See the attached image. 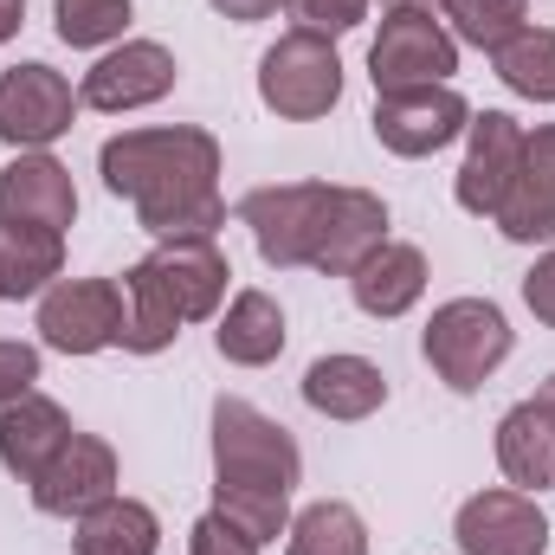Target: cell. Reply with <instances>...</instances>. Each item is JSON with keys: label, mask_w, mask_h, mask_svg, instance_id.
<instances>
[{"label": "cell", "mask_w": 555, "mask_h": 555, "mask_svg": "<svg viewBox=\"0 0 555 555\" xmlns=\"http://www.w3.org/2000/svg\"><path fill=\"white\" fill-rule=\"evenodd\" d=\"M104 188L117 201H130L142 233L162 240H214L227 227V201H220V142L194 124H168V130H124L98 149Z\"/></svg>", "instance_id": "6da1fadb"}, {"label": "cell", "mask_w": 555, "mask_h": 555, "mask_svg": "<svg viewBox=\"0 0 555 555\" xmlns=\"http://www.w3.org/2000/svg\"><path fill=\"white\" fill-rule=\"evenodd\" d=\"M240 227H253L259 259L278 272L310 266L323 278H349L375 246H388V201L369 188L278 181L240 201Z\"/></svg>", "instance_id": "7a4b0ae2"}, {"label": "cell", "mask_w": 555, "mask_h": 555, "mask_svg": "<svg viewBox=\"0 0 555 555\" xmlns=\"http://www.w3.org/2000/svg\"><path fill=\"white\" fill-rule=\"evenodd\" d=\"M304 478L297 439L240 395L214 401V517H227L246 543H278L291 530V491Z\"/></svg>", "instance_id": "3957f363"}, {"label": "cell", "mask_w": 555, "mask_h": 555, "mask_svg": "<svg viewBox=\"0 0 555 555\" xmlns=\"http://www.w3.org/2000/svg\"><path fill=\"white\" fill-rule=\"evenodd\" d=\"M420 356L452 395H478L511 356V323H504V310L491 297H452V304H439L426 317Z\"/></svg>", "instance_id": "277c9868"}, {"label": "cell", "mask_w": 555, "mask_h": 555, "mask_svg": "<svg viewBox=\"0 0 555 555\" xmlns=\"http://www.w3.org/2000/svg\"><path fill=\"white\" fill-rule=\"evenodd\" d=\"M259 104L284 124H317L343 104V59L317 33H284L259 59Z\"/></svg>", "instance_id": "5b68a950"}, {"label": "cell", "mask_w": 555, "mask_h": 555, "mask_svg": "<svg viewBox=\"0 0 555 555\" xmlns=\"http://www.w3.org/2000/svg\"><path fill=\"white\" fill-rule=\"evenodd\" d=\"M124 323H130V304H124V284L117 278H59L39 297V343L59 349V356L117 349L124 343Z\"/></svg>", "instance_id": "8992f818"}, {"label": "cell", "mask_w": 555, "mask_h": 555, "mask_svg": "<svg viewBox=\"0 0 555 555\" xmlns=\"http://www.w3.org/2000/svg\"><path fill=\"white\" fill-rule=\"evenodd\" d=\"M459 72V39L433 13H382V33L369 46V78L375 91H414V85H452Z\"/></svg>", "instance_id": "52a82bcc"}, {"label": "cell", "mask_w": 555, "mask_h": 555, "mask_svg": "<svg viewBox=\"0 0 555 555\" xmlns=\"http://www.w3.org/2000/svg\"><path fill=\"white\" fill-rule=\"evenodd\" d=\"M375 142L388 149V155H439L446 142L465 137V124H472V104L452 91V85H414V91H375Z\"/></svg>", "instance_id": "ba28073f"}, {"label": "cell", "mask_w": 555, "mask_h": 555, "mask_svg": "<svg viewBox=\"0 0 555 555\" xmlns=\"http://www.w3.org/2000/svg\"><path fill=\"white\" fill-rule=\"evenodd\" d=\"M78 117V91L65 72L26 59L13 72H0V142L13 149H52Z\"/></svg>", "instance_id": "9c48e42d"}, {"label": "cell", "mask_w": 555, "mask_h": 555, "mask_svg": "<svg viewBox=\"0 0 555 555\" xmlns=\"http://www.w3.org/2000/svg\"><path fill=\"white\" fill-rule=\"evenodd\" d=\"M452 543L465 555H543L550 550V517H543V504L530 491L491 485V491H478V498L459 504Z\"/></svg>", "instance_id": "30bf717a"}, {"label": "cell", "mask_w": 555, "mask_h": 555, "mask_svg": "<svg viewBox=\"0 0 555 555\" xmlns=\"http://www.w3.org/2000/svg\"><path fill=\"white\" fill-rule=\"evenodd\" d=\"M175 78H181V65L162 39H124L117 52H104L85 72L78 104H91L104 117H124V111H142V104H162L175 91Z\"/></svg>", "instance_id": "8fae6325"}, {"label": "cell", "mask_w": 555, "mask_h": 555, "mask_svg": "<svg viewBox=\"0 0 555 555\" xmlns=\"http://www.w3.org/2000/svg\"><path fill=\"white\" fill-rule=\"evenodd\" d=\"M517 162H524V124L511 111H478L465 124V162H459V181H452L459 207L478 214V220H498Z\"/></svg>", "instance_id": "7c38bea8"}, {"label": "cell", "mask_w": 555, "mask_h": 555, "mask_svg": "<svg viewBox=\"0 0 555 555\" xmlns=\"http://www.w3.org/2000/svg\"><path fill=\"white\" fill-rule=\"evenodd\" d=\"M26 491H33V504L46 517H85V511H98L104 498H117V452H111V439L72 433Z\"/></svg>", "instance_id": "4fadbf2b"}, {"label": "cell", "mask_w": 555, "mask_h": 555, "mask_svg": "<svg viewBox=\"0 0 555 555\" xmlns=\"http://www.w3.org/2000/svg\"><path fill=\"white\" fill-rule=\"evenodd\" d=\"M0 220H7V227H46V233H65V227L78 220L72 168L52 162L46 149H20V155L0 168Z\"/></svg>", "instance_id": "5bb4252c"}, {"label": "cell", "mask_w": 555, "mask_h": 555, "mask_svg": "<svg viewBox=\"0 0 555 555\" xmlns=\"http://www.w3.org/2000/svg\"><path fill=\"white\" fill-rule=\"evenodd\" d=\"M498 233L511 246H550L555 240V124L524 130V162H517L511 194L498 207Z\"/></svg>", "instance_id": "9a60e30c"}, {"label": "cell", "mask_w": 555, "mask_h": 555, "mask_svg": "<svg viewBox=\"0 0 555 555\" xmlns=\"http://www.w3.org/2000/svg\"><path fill=\"white\" fill-rule=\"evenodd\" d=\"M78 426H72V414L52 401V395H20V401H7L0 408V465L20 478V485H33L39 472H46V459L72 439Z\"/></svg>", "instance_id": "2e32d148"}, {"label": "cell", "mask_w": 555, "mask_h": 555, "mask_svg": "<svg viewBox=\"0 0 555 555\" xmlns=\"http://www.w3.org/2000/svg\"><path fill=\"white\" fill-rule=\"evenodd\" d=\"M304 408L323 420H369L388 408V375L369 356H317L304 369Z\"/></svg>", "instance_id": "e0dca14e"}, {"label": "cell", "mask_w": 555, "mask_h": 555, "mask_svg": "<svg viewBox=\"0 0 555 555\" xmlns=\"http://www.w3.org/2000/svg\"><path fill=\"white\" fill-rule=\"evenodd\" d=\"M349 297H356V310H369V317H408L420 297H426V253L408 246V240H388V246H375L356 272H349Z\"/></svg>", "instance_id": "ac0fdd59"}, {"label": "cell", "mask_w": 555, "mask_h": 555, "mask_svg": "<svg viewBox=\"0 0 555 555\" xmlns=\"http://www.w3.org/2000/svg\"><path fill=\"white\" fill-rule=\"evenodd\" d=\"M498 465L517 491H550L555 485V408L537 401H517L511 414L498 420Z\"/></svg>", "instance_id": "d6986e66"}, {"label": "cell", "mask_w": 555, "mask_h": 555, "mask_svg": "<svg viewBox=\"0 0 555 555\" xmlns=\"http://www.w3.org/2000/svg\"><path fill=\"white\" fill-rule=\"evenodd\" d=\"M149 259H155V272L168 278V291H175L188 323H201V317H214L227 304V278L233 272H227V253L214 240H162Z\"/></svg>", "instance_id": "ffe728a7"}, {"label": "cell", "mask_w": 555, "mask_h": 555, "mask_svg": "<svg viewBox=\"0 0 555 555\" xmlns=\"http://www.w3.org/2000/svg\"><path fill=\"white\" fill-rule=\"evenodd\" d=\"M284 310H278L272 291H240L233 304H227V317H220V330H214V349L233 362V369H266L284 356Z\"/></svg>", "instance_id": "44dd1931"}, {"label": "cell", "mask_w": 555, "mask_h": 555, "mask_svg": "<svg viewBox=\"0 0 555 555\" xmlns=\"http://www.w3.org/2000/svg\"><path fill=\"white\" fill-rule=\"evenodd\" d=\"M124 304H130V323H124V349L130 356H162L175 336H181V304L168 291V278L155 272V259H137L124 272Z\"/></svg>", "instance_id": "7402d4cb"}, {"label": "cell", "mask_w": 555, "mask_h": 555, "mask_svg": "<svg viewBox=\"0 0 555 555\" xmlns=\"http://www.w3.org/2000/svg\"><path fill=\"white\" fill-rule=\"evenodd\" d=\"M65 272V233L46 227H7L0 220V304L46 297Z\"/></svg>", "instance_id": "603a6c76"}, {"label": "cell", "mask_w": 555, "mask_h": 555, "mask_svg": "<svg viewBox=\"0 0 555 555\" xmlns=\"http://www.w3.org/2000/svg\"><path fill=\"white\" fill-rule=\"evenodd\" d=\"M78 555H155L162 550V524L137 498H104L98 511L78 517Z\"/></svg>", "instance_id": "cb8c5ba5"}, {"label": "cell", "mask_w": 555, "mask_h": 555, "mask_svg": "<svg viewBox=\"0 0 555 555\" xmlns=\"http://www.w3.org/2000/svg\"><path fill=\"white\" fill-rule=\"evenodd\" d=\"M284 555H369V524L343 498H317L291 517Z\"/></svg>", "instance_id": "d4e9b609"}, {"label": "cell", "mask_w": 555, "mask_h": 555, "mask_svg": "<svg viewBox=\"0 0 555 555\" xmlns=\"http://www.w3.org/2000/svg\"><path fill=\"white\" fill-rule=\"evenodd\" d=\"M491 65H498V78H504L517 98L555 104V26H524L517 39H504V46L491 52Z\"/></svg>", "instance_id": "484cf974"}, {"label": "cell", "mask_w": 555, "mask_h": 555, "mask_svg": "<svg viewBox=\"0 0 555 555\" xmlns=\"http://www.w3.org/2000/svg\"><path fill=\"white\" fill-rule=\"evenodd\" d=\"M446 7V33L459 46H478V52H498L504 39H517L530 26V0H439Z\"/></svg>", "instance_id": "4316f807"}, {"label": "cell", "mask_w": 555, "mask_h": 555, "mask_svg": "<svg viewBox=\"0 0 555 555\" xmlns=\"http://www.w3.org/2000/svg\"><path fill=\"white\" fill-rule=\"evenodd\" d=\"M130 20H137L130 0H52V26H59V39L78 46V52L117 46V39L130 33Z\"/></svg>", "instance_id": "83f0119b"}, {"label": "cell", "mask_w": 555, "mask_h": 555, "mask_svg": "<svg viewBox=\"0 0 555 555\" xmlns=\"http://www.w3.org/2000/svg\"><path fill=\"white\" fill-rule=\"evenodd\" d=\"M369 7L375 0H284V13H291V33H317V39H343V33H356L362 20H369Z\"/></svg>", "instance_id": "f1b7e54d"}, {"label": "cell", "mask_w": 555, "mask_h": 555, "mask_svg": "<svg viewBox=\"0 0 555 555\" xmlns=\"http://www.w3.org/2000/svg\"><path fill=\"white\" fill-rule=\"evenodd\" d=\"M188 555H259V543H246L227 517H194V530H188Z\"/></svg>", "instance_id": "f546056e"}, {"label": "cell", "mask_w": 555, "mask_h": 555, "mask_svg": "<svg viewBox=\"0 0 555 555\" xmlns=\"http://www.w3.org/2000/svg\"><path fill=\"white\" fill-rule=\"evenodd\" d=\"M33 382H39V349L33 343H0V408L33 395Z\"/></svg>", "instance_id": "4dcf8cb0"}, {"label": "cell", "mask_w": 555, "mask_h": 555, "mask_svg": "<svg viewBox=\"0 0 555 555\" xmlns=\"http://www.w3.org/2000/svg\"><path fill=\"white\" fill-rule=\"evenodd\" d=\"M524 304L537 310V323H550L555 330V253H543V259L524 272Z\"/></svg>", "instance_id": "1f68e13d"}, {"label": "cell", "mask_w": 555, "mask_h": 555, "mask_svg": "<svg viewBox=\"0 0 555 555\" xmlns=\"http://www.w3.org/2000/svg\"><path fill=\"white\" fill-rule=\"evenodd\" d=\"M284 0H214V13H227V20H240V26H253V20H272Z\"/></svg>", "instance_id": "d6a6232c"}, {"label": "cell", "mask_w": 555, "mask_h": 555, "mask_svg": "<svg viewBox=\"0 0 555 555\" xmlns=\"http://www.w3.org/2000/svg\"><path fill=\"white\" fill-rule=\"evenodd\" d=\"M20 20H26V0H0V46L20 33Z\"/></svg>", "instance_id": "836d02e7"}, {"label": "cell", "mask_w": 555, "mask_h": 555, "mask_svg": "<svg viewBox=\"0 0 555 555\" xmlns=\"http://www.w3.org/2000/svg\"><path fill=\"white\" fill-rule=\"evenodd\" d=\"M401 7H414V13H433L439 0H382V13H401Z\"/></svg>", "instance_id": "e575fe53"}, {"label": "cell", "mask_w": 555, "mask_h": 555, "mask_svg": "<svg viewBox=\"0 0 555 555\" xmlns=\"http://www.w3.org/2000/svg\"><path fill=\"white\" fill-rule=\"evenodd\" d=\"M543 401H550V408H555V375H550V382H543Z\"/></svg>", "instance_id": "d590c367"}]
</instances>
